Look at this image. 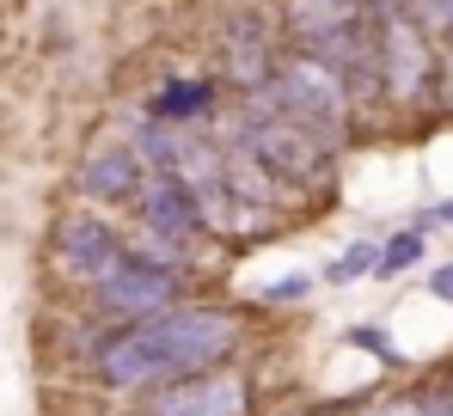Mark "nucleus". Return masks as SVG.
Wrapping results in <instances>:
<instances>
[{
    "label": "nucleus",
    "instance_id": "0eeeda50",
    "mask_svg": "<svg viewBox=\"0 0 453 416\" xmlns=\"http://www.w3.org/2000/svg\"><path fill=\"white\" fill-rule=\"evenodd\" d=\"M184 281H190V270H172V264H159V258H148V251L129 245L123 270L104 281V288H92L86 300L98 306L104 325H129V319H148V312H165V306L190 300Z\"/></svg>",
    "mask_w": 453,
    "mask_h": 416
},
{
    "label": "nucleus",
    "instance_id": "f03ea898",
    "mask_svg": "<svg viewBox=\"0 0 453 416\" xmlns=\"http://www.w3.org/2000/svg\"><path fill=\"white\" fill-rule=\"evenodd\" d=\"M239 135L251 141V153L276 172V184L282 190H325L331 184V159H337V147L325 135H312L306 123H295L270 92H257V98H245V111H239Z\"/></svg>",
    "mask_w": 453,
    "mask_h": 416
},
{
    "label": "nucleus",
    "instance_id": "20e7f679",
    "mask_svg": "<svg viewBox=\"0 0 453 416\" xmlns=\"http://www.w3.org/2000/svg\"><path fill=\"white\" fill-rule=\"evenodd\" d=\"M441 86V50H435V31L404 6V12H386L380 19V92L392 104H417Z\"/></svg>",
    "mask_w": 453,
    "mask_h": 416
},
{
    "label": "nucleus",
    "instance_id": "39448f33",
    "mask_svg": "<svg viewBox=\"0 0 453 416\" xmlns=\"http://www.w3.org/2000/svg\"><path fill=\"white\" fill-rule=\"evenodd\" d=\"M123 258H129V233L111 227L104 214H62L50 233V270L80 294L104 288L123 270Z\"/></svg>",
    "mask_w": 453,
    "mask_h": 416
},
{
    "label": "nucleus",
    "instance_id": "4468645a",
    "mask_svg": "<svg viewBox=\"0 0 453 416\" xmlns=\"http://www.w3.org/2000/svg\"><path fill=\"white\" fill-rule=\"evenodd\" d=\"M429 294H435V300H448V306H453V264H441V270L429 276Z\"/></svg>",
    "mask_w": 453,
    "mask_h": 416
},
{
    "label": "nucleus",
    "instance_id": "6e6552de",
    "mask_svg": "<svg viewBox=\"0 0 453 416\" xmlns=\"http://www.w3.org/2000/svg\"><path fill=\"white\" fill-rule=\"evenodd\" d=\"M142 178H148V159L129 135H111V141H92L74 166V190L98 208H135L142 196Z\"/></svg>",
    "mask_w": 453,
    "mask_h": 416
},
{
    "label": "nucleus",
    "instance_id": "7ed1b4c3",
    "mask_svg": "<svg viewBox=\"0 0 453 416\" xmlns=\"http://www.w3.org/2000/svg\"><path fill=\"white\" fill-rule=\"evenodd\" d=\"M270 98H276L295 123H306L312 135H325L331 147L349 135V123H356V86L331 68L325 56H312V50H295V56L276 62Z\"/></svg>",
    "mask_w": 453,
    "mask_h": 416
},
{
    "label": "nucleus",
    "instance_id": "f257e3e1",
    "mask_svg": "<svg viewBox=\"0 0 453 416\" xmlns=\"http://www.w3.org/2000/svg\"><path fill=\"white\" fill-rule=\"evenodd\" d=\"M239 349H245V325H239L233 306L178 300L165 312H148V319L98 331V343L86 355V380L98 392H117V398H148L153 386H165V380L239 361Z\"/></svg>",
    "mask_w": 453,
    "mask_h": 416
},
{
    "label": "nucleus",
    "instance_id": "1a4fd4ad",
    "mask_svg": "<svg viewBox=\"0 0 453 416\" xmlns=\"http://www.w3.org/2000/svg\"><path fill=\"white\" fill-rule=\"evenodd\" d=\"M276 50H270V31H264V19L257 12H233L221 25V80L233 92H245V98H257V92H270V80H276Z\"/></svg>",
    "mask_w": 453,
    "mask_h": 416
},
{
    "label": "nucleus",
    "instance_id": "f8f14e48",
    "mask_svg": "<svg viewBox=\"0 0 453 416\" xmlns=\"http://www.w3.org/2000/svg\"><path fill=\"white\" fill-rule=\"evenodd\" d=\"M423 227H404V233H392L386 245H380V270H374V281H398L411 264H423Z\"/></svg>",
    "mask_w": 453,
    "mask_h": 416
},
{
    "label": "nucleus",
    "instance_id": "2eb2a0df",
    "mask_svg": "<svg viewBox=\"0 0 453 416\" xmlns=\"http://www.w3.org/2000/svg\"><path fill=\"white\" fill-rule=\"evenodd\" d=\"M312 416H368V404H325V411H312Z\"/></svg>",
    "mask_w": 453,
    "mask_h": 416
},
{
    "label": "nucleus",
    "instance_id": "9d476101",
    "mask_svg": "<svg viewBox=\"0 0 453 416\" xmlns=\"http://www.w3.org/2000/svg\"><path fill=\"white\" fill-rule=\"evenodd\" d=\"M215 104H221V80H209V73L203 80H165L148 92V117L165 129H196L215 117Z\"/></svg>",
    "mask_w": 453,
    "mask_h": 416
},
{
    "label": "nucleus",
    "instance_id": "423d86ee",
    "mask_svg": "<svg viewBox=\"0 0 453 416\" xmlns=\"http://www.w3.org/2000/svg\"><path fill=\"white\" fill-rule=\"evenodd\" d=\"M142 416H257V380L245 361H221L153 386L142 398Z\"/></svg>",
    "mask_w": 453,
    "mask_h": 416
},
{
    "label": "nucleus",
    "instance_id": "ddd939ff",
    "mask_svg": "<svg viewBox=\"0 0 453 416\" xmlns=\"http://www.w3.org/2000/svg\"><path fill=\"white\" fill-rule=\"evenodd\" d=\"M312 288H319V276H288V281H270V288H257V300H264V306H295V300H306V294H312Z\"/></svg>",
    "mask_w": 453,
    "mask_h": 416
},
{
    "label": "nucleus",
    "instance_id": "9b49d317",
    "mask_svg": "<svg viewBox=\"0 0 453 416\" xmlns=\"http://www.w3.org/2000/svg\"><path fill=\"white\" fill-rule=\"evenodd\" d=\"M374 270H380V239H356L349 251H337V258L319 270V281L349 288V281H374Z\"/></svg>",
    "mask_w": 453,
    "mask_h": 416
}]
</instances>
